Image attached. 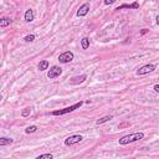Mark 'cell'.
<instances>
[{"instance_id":"obj_1","label":"cell","mask_w":159,"mask_h":159,"mask_svg":"<svg viewBox=\"0 0 159 159\" xmlns=\"http://www.w3.org/2000/svg\"><path fill=\"white\" fill-rule=\"evenodd\" d=\"M143 138H144V133L143 132H137V133H132V134H128V136L122 137L118 141V143L121 144V146H126V144L141 141V139H143Z\"/></svg>"},{"instance_id":"obj_2","label":"cell","mask_w":159,"mask_h":159,"mask_svg":"<svg viewBox=\"0 0 159 159\" xmlns=\"http://www.w3.org/2000/svg\"><path fill=\"white\" fill-rule=\"evenodd\" d=\"M82 104H83V102L80 101V102L75 103V104H72V106H70V107H66V108H63V109H58V111H53V112H52V116H62V114L71 113V112L75 111V109L80 108V107L82 106Z\"/></svg>"},{"instance_id":"obj_3","label":"cell","mask_w":159,"mask_h":159,"mask_svg":"<svg viewBox=\"0 0 159 159\" xmlns=\"http://www.w3.org/2000/svg\"><path fill=\"white\" fill-rule=\"evenodd\" d=\"M62 75V68L61 67H58V66H52L51 68L49 70V72H47V77L50 80H53V78H56V77H60Z\"/></svg>"},{"instance_id":"obj_4","label":"cell","mask_w":159,"mask_h":159,"mask_svg":"<svg viewBox=\"0 0 159 159\" xmlns=\"http://www.w3.org/2000/svg\"><path fill=\"white\" fill-rule=\"evenodd\" d=\"M82 136L80 134H75V136H70L65 139V146H73V144H77L82 141Z\"/></svg>"},{"instance_id":"obj_5","label":"cell","mask_w":159,"mask_h":159,"mask_svg":"<svg viewBox=\"0 0 159 159\" xmlns=\"http://www.w3.org/2000/svg\"><path fill=\"white\" fill-rule=\"evenodd\" d=\"M73 57H75L73 52H71V51H66V52H63V53H61V55L58 56V61L61 62V63H68V62L72 61Z\"/></svg>"},{"instance_id":"obj_6","label":"cell","mask_w":159,"mask_h":159,"mask_svg":"<svg viewBox=\"0 0 159 159\" xmlns=\"http://www.w3.org/2000/svg\"><path fill=\"white\" fill-rule=\"evenodd\" d=\"M154 70H155V65H152V63L144 65V66H142V67L137 71V75H147V73H149V72H153Z\"/></svg>"},{"instance_id":"obj_7","label":"cell","mask_w":159,"mask_h":159,"mask_svg":"<svg viewBox=\"0 0 159 159\" xmlns=\"http://www.w3.org/2000/svg\"><path fill=\"white\" fill-rule=\"evenodd\" d=\"M88 11H89V4L86 3V4H83L82 6H80V9L77 10V16L78 18L86 16V15L88 14Z\"/></svg>"},{"instance_id":"obj_8","label":"cell","mask_w":159,"mask_h":159,"mask_svg":"<svg viewBox=\"0 0 159 159\" xmlns=\"http://www.w3.org/2000/svg\"><path fill=\"white\" fill-rule=\"evenodd\" d=\"M34 19H35L34 10L32 9L26 10V13H25V21H26V23H31V21H34Z\"/></svg>"},{"instance_id":"obj_9","label":"cell","mask_w":159,"mask_h":159,"mask_svg":"<svg viewBox=\"0 0 159 159\" xmlns=\"http://www.w3.org/2000/svg\"><path fill=\"white\" fill-rule=\"evenodd\" d=\"M87 80V76L86 75H81V76H75L71 78V83L73 84H77V83H82L83 81H86Z\"/></svg>"},{"instance_id":"obj_10","label":"cell","mask_w":159,"mask_h":159,"mask_svg":"<svg viewBox=\"0 0 159 159\" xmlns=\"http://www.w3.org/2000/svg\"><path fill=\"white\" fill-rule=\"evenodd\" d=\"M139 8V4L138 3H133V4H123L121 6H118L116 10H122V9H138Z\"/></svg>"},{"instance_id":"obj_11","label":"cell","mask_w":159,"mask_h":159,"mask_svg":"<svg viewBox=\"0 0 159 159\" xmlns=\"http://www.w3.org/2000/svg\"><path fill=\"white\" fill-rule=\"evenodd\" d=\"M14 139L11 138H6V137H3L0 138V147H5V146H10V144H13Z\"/></svg>"},{"instance_id":"obj_12","label":"cell","mask_w":159,"mask_h":159,"mask_svg":"<svg viewBox=\"0 0 159 159\" xmlns=\"http://www.w3.org/2000/svg\"><path fill=\"white\" fill-rule=\"evenodd\" d=\"M49 66H50V63H49L47 60H42V61H40L37 67H39L40 71H45V70H49Z\"/></svg>"},{"instance_id":"obj_13","label":"cell","mask_w":159,"mask_h":159,"mask_svg":"<svg viewBox=\"0 0 159 159\" xmlns=\"http://www.w3.org/2000/svg\"><path fill=\"white\" fill-rule=\"evenodd\" d=\"M10 24H11V20H10L9 18H1L0 19V27H6Z\"/></svg>"},{"instance_id":"obj_14","label":"cell","mask_w":159,"mask_h":159,"mask_svg":"<svg viewBox=\"0 0 159 159\" xmlns=\"http://www.w3.org/2000/svg\"><path fill=\"white\" fill-rule=\"evenodd\" d=\"M111 119H112V116H104L102 118H99L98 121H96V124H97V126H99V124H103V123H106L108 121H111Z\"/></svg>"},{"instance_id":"obj_15","label":"cell","mask_w":159,"mask_h":159,"mask_svg":"<svg viewBox=\"0 0 159 159\" xmlns=\"http://www.w3.org/2000/svg\"><path fill=\"white\" fill-rule=\"evenodd\" d=\"M81 46L83 50H87L89 47V39L88 37H82L81 40Z\"/></svg>"},{"instance_id":"obj_16","label":"cell","mask_w":159,"mask_h":159,"mask_svg":"<svg viewBox=\"0 0 159 159\" xmlns=\"http://www.w3.org/2000/svg\"><path fill=\"white\" fill-rule=\"evenodd\" d=\"M36 131H37V127L36 126H30V127H27L26 129H25V133L30 134V133H35Z\"/></svg>"},{"instance_id":"obj_17","label":"cell","mask_w":159,"mask_h":159,"mask_svg":"<svg viewBox=\"0 0 159 159\" xmlns=\"http://www.w3.org/2000/svg\"><path fill=\"white\" fill-rule=\"evenodd\" d=\"M36 159H53V155L50 153H46V154H41V155H39Z\"/></svg>"},{"instance_id":"obj_18","label":"cell","mask_w":159,"mask_h":159,"mask_svg":"<svg viewBox=\"0 0 159 159\" xmlns=\"http://www.w3.org/2000/svg\"><path fill=\"white\" fill-rule=\"evenodd\" d=\"M30 113H31V108H24L23 112H21V116L23 117H27Z\"/></svg>"},{"instance_id":"obj_19","label":"cell","mask_w":159,"mask_h":159,"mask_svg":"<svg viewBox=\"0 0 159 159\" xmlns=\"http://www.w3.org/2000/svg\"><path fill=\"white\" fill-rule=\"evenodd\" d=\"M24 40H25L26 42H32L34 40H35V35H27V36L24 37Z\"/></svg>"},{"instance_id":"obj_20","label":"cell","mask_w":159,"mask_h":159,"mask_svg":"<svg viewBox=\"0 0 159 159\" xmlns=\"http://www.w3.org/2000/svg\"><path fill=\"white\" fill-rule=\"evenodd\" d=\"M114 3V0H106V1H104V4L106 5H109V4H113Z\"/></svg>"},{"instance_id":"obj_21","label":"cell","mask_w":159,"mask_h":159,"mask_svg":"<svg viewBox=\"0 0 159 159\" xmlns=\"http://www.w3.org/2000/svg\"><path fill=\"white\" fill-rule=\"evenodd\" d=\"M154 91H157V92H159V84H154Z\"/></svg>"},{"instance_id":"obj_22","label":"cell","mask_w":159,"mask_h":159,"mask_svg":"<svg viewBox=\"0 0 159 159\" xmlns=\"http://www.w3.org/2000/svg\"><path fill=\"white\" fill-rule=\"evenodd\" d=\"M147 32H148V29H143L142 32H141V35H144V34H147Z\"/></svg>"},{"instance_id":"obj_23","label":"cell","mask_w":159,"mask_h":159,"mask_svg":"<svg viewBox=\"0 0 159 159\" xmlns=\"http://www.w3.org/2000/svg\"><path fill=\"white\" fill-rule=\"evenodd\" d=\"M157 24L159 25V15H158V18H157Z\"/></svg>"}]
</instances>
